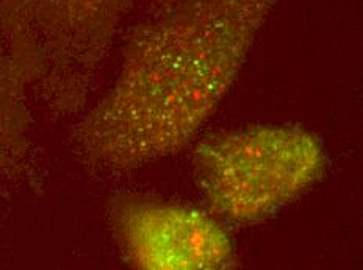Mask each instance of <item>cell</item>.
Returning <instances> with one entry per match:
<instances>
[{"mask_svg": "<svg viewBox=\"0 0 363 270\" xmlns=\"http://www.w3.org/2000/svg\"><path fill=\"white\" fill-rule=\"evenodd\" d=\"M140 0H0L21 80L54 115H77L123 20Z\"/></svg>", "mask_w": 363, "mask_h": 270, "instance_id": "3", "label": "cell"}, {"mask_svg": "<svg viewBox=\"0 0 363 270\" xmlns=\"http://www.w3.org/2000/svg\"><path fill=\"white\" fill-rule=\"evenodd\" d=\"M282 0H152L130 27L115 83L69 134L97 174H125L194 141Z\"/></svg>", "mask_w": 363, "mask_h": 270, "instance_id": "1", "label": "cell"}, {"mask_svg": "<svg viewBox=\"0 0 363 270\" xmlns=\"http://www.w3.org/2000/svg\"><path fill=\"white\" fill-rule=\"evenodd\" d=\"M108 225L128 266L141 270H224L237 266L225 225L210 211L143 194H119Z\"/></svg>", "mask_w": 363, "mask_h": 270, "instance_id": "4", "label": "cell"}, {"mask_svg": "<svg viewBox=\"0 0 363 270\" xmlns=\"http://www.w3.org/2000/svg\"><path fill=\"white\" fill-rule=\"evenodd\" d=\"M27 91L0 25V192L5 194H27L43 187Z\"/></svg>", "mask_w": 363, "mask_h": 270, "instance_id": "5", "label": "cell"}, {"mask_svg": "<svg viewBox=\"0 0 363 270\" xmlns=\"http://www.w3.org/2000/svg\"><path fill=\"white\" fill-rule=\"evenodd\" d=\"M328 168L321 139L301 125H247L201 139L193 177L207 211L230 227L276 216Z\"/></svg>", "mask_w": 363, "mask_h": 270, "instance_id": "2", "label": "cell"}]
</instances>
